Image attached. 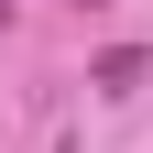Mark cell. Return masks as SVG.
<instances>
[{
  "mask_svg": "<svg viewBox=\"0 0 153 153\" xmlns=\"http://www.w3.org/2000/svg\"><path fill=\"white\" fill-rule=\"evenodd\" d=\"M76 11H88V0H76Z\"/></svg>",
  "mask_w": 153,
  "mask_h": 153,
  "instance_id": "2",
  "label": "cell"
},
{
  "mask_svg": "<svg viewBox=\"0 0 153 153\" xmlns=\"http://www.w3.org/2000/svg\"><path fill=\"white\" fill-rule=\"evenodd\" d=\"M142 66H153L142 44H109V55H99V88H109V99H120V88H142Z\"/></svg>",
  "mask_w": 153,
  "mask_h": 153,
  "instance_id": "1",
  "label": "cell"
}]
</instances>
